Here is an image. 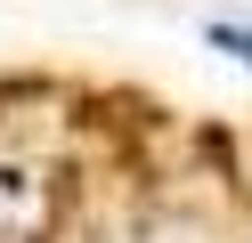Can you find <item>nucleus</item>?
I'll return each instance as SVG.
<instances>
[{
  "instance_id": "1",
  "label": "nucleus",
  "mask_w": 252,
  "mask_h": 243,
  "mask_svg": "<svg viewBox=\"0 0 252 243\" xmlns=\"http://www.w3.org/2000/svg\"><path fill=\"white\" fill-rule=\"evenodd\" d=\"M203 49H220L228 65L252 73V16H203Z\"/></svg>"
}]
</instances>
